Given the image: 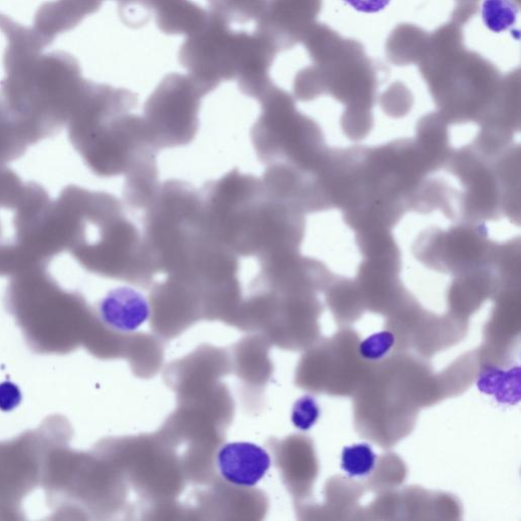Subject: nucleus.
Listing matches in <instances>:
<instances>
[{
	"label": "nucleus",
	"instance_id": "nucleus-1",
	"mask_svg": "<svg viewBox=\"0 0 521 521\" xmlns=\"http://www.w3.org/2000/svg\"><path fill=\"white\" fill-rule=\"evenodd\" d=\"M145 211L143 235L157 271L195 289L227 292L238 286L240 258L213 235L199 190L165 182Z\"/></svg>",
	"mask_w": 521,
	"mask_h": 521
},
{
	"label": "nucleus",
	"instance_id": "nucleus-2",
	"mask_svg": "<svg viewBox=\"0 0 521 521\" xmlns=\"http://www.w3.org/2000/svg\"><path fill=\"white\" fill-rule=\"evenodd\" d=\"M200 192L213 235L231 253L259 263L296 254L305 230L300 211L276 198L262 179L236 168Z\"/></svg>",
	"mask_w": 521,
	"mask_h": 521
},
{
	"label": "nucleus",
	"instance_id": "nucleus-3",
	"mask_svg": "<svg viewBox=\"0 0 521 521\" xmlns=\"http://www.w3.org/2000/svg\"><path fill=\"white\" fill-rule=\"evenodd\" d=\"M60 196L72 223L68 253L84 269L138 285L158 272L144 235L117 197L73 185Z\"/></svg>",
	"mask_w": 521,
	"mask_h": 521
},
{
	"label": "nucleus",
	"instance_id": "nucleus-4",
	"mask_svg": "<svg viewBox=\"0 0 521 521\" xmlns=\"http://www.w3.org/2000/svg\"><path fill=\"white\" fill-rule=\"evenodd\" d=\"M135 95L127 90L86 85L68 122L69 138L87 167L113 178L157 164L143 117L132 114Z\"/></svg>",
	"mask_w": 521,
	"mask_h": 521
},
{
	"label": "nucleus",
	"instance_id": "nucleus-5",
	"mask_svg": "<svg viewBox=\"0 0 521 521\" xmlns=\"http://www.w3.org/2000/svg\"><path fill=\"white\" fill-rule=\"evenodd\" d=\"M209 91L190 77L166 78L145 104L143 120L158 151L187 146L197 136L199 111Z\"/></svg>",
	"mask_w": 521,
	"mask_h": 521
},
{
	"label": "nucleus",
	"instance_id": "nucleus-6",
	"mask_svg": "<svg viewBox=\"0 0 521 521\" xmlns=\"http://www.w3.org/2000/svg\"><path fill=\"white\" fill-rule=\"evenodd\" d=\"M272 465L268 451L252 442H229L216 455V468L221 478L238 488H254L267 475Z\"/></svg>",
	"mask_w": 521,
	"mask_h": 521
},
{
	"label": "nucleus",
	"instance_id": "nucleus-7",
	"mask_svg": "<svg viewBox=\"0 0 521 521\" xmlns=\"http://www.w3.org/2000/svg\"><path fill=\"white\" fill-rule=\"evenodd\" d=\"M151 304L135 289L115 288L99 304V317L114 331L133 333L150 318Z\"/></svg>",
	"mask_w": 521,
	"mask_h": 521
},
{
	"label": "nucleus",
	"instance_id": "nucleus-8",
	"mask_svg": "<svg viewBox=\"0 0 521 521\" xmlns=\"http://www.w3.org/2000/svg\"><path fill=\"white\" fill-rule=\"evenodd\" d=\"M33 145L28 133L0 100V167L23 157Z\"/></svg>",
	"mask_w": 521,
	"mask_h": 521
},
{
	"label": "nucleus",
	"instance_id": "nucleus-9",
	"mask_svg": "<svg viewBox=\"0 0 521 521\" xmlns=\"http://www.w3.org/2000/svg\"><path fill=\"white\" fill-rule=\"evenodd\" d=\"M377 456L369 444L347 446L341 454V469L351 478L370 476L376 468Z\"/></svg>",
	"mask_w": 521,
	"mask_h": 521
},
{
	"label": "nucleus",
	"instance_id": "nucleus-10",
	"mask_svg": "<svg viewBox=\"0 0 521 521\" xmlns=\"http://www.w3.org/2000/svg\"><path fill=\"white\" fill-rule=\"evenodd\" d=\"M518 12L514 0H484L481 14L490 31L502 33L515 25Z\"/></svg>",
	"mask_w": 521,
	"mask_h": 521
},
{
	"label": "nucleus",
	"instance_id": "nucleus-11",
	"mask_svg": "<svg viewBox=\"0 0 521 521\" xmlns=\"http://www.w3.org/2000/svg\"><path fill=\"white\" fill-rule=\"evenodd\" d=\"M216 12L214 15L226 21L233 18L238 21L250 20L260 17L266 0H211Z\"/></svg>",
	"mask_w": 521,
	"mask_h": 521
},
{
	"label": "nucleus",
	"instance_id": "nucleus-12",
	"mask_svg": "<svg viewBox=\"0 0 521 521\" xmlns=\"http://www.w3.org/2000/svg\"><path fill=\"white\" fill-rule=\"evenodd\" d=\"M28 183L9 166L0 167V208L14 211L23 200Z\"/></svg>",
	"mask_w": 521,
	"mask_h": 521
},
{
	"label": "nucleus",
	"instance_id": "nucleus-13",
	"mask_svg": "<svg viewBox=\"0 0 521 521\" xmlns=\"http://www.w3.org/2000/svg\"><path fill=\"white\" fill-rule=\"evenodd\" d=\"M321 410L316 399L305 395L298 399L292 411V423L302 432L310 431L318 422Z\"/></svg>",
	"mask_w": 521,
	"mask_h": 521
},
{
	"label": "nucleus",
	"instance_id": "nucleus-14",
	"mask_svg": "<svg viewBox=\"0 0 521 521\" xmlns=\"http://www.w3.org/2000/svg\"><path fill=\"white\" fill-rule=\"evenodd\" d=\"M395 344L392 332L382 331L366 338L359 347V352L364 360L375 362L384 359Z\"/></svg>",
	"mask_w": 521,
	"mask_h": 521
},
{
	"label": "nucleus",
	"instance_id": "nucleus-15",
	"mask_svg": "<svg viewBox=\"0 0 521 521\" xmlns=\"http://www.w3.org/2000/svg\"><path fill=\"white\" fill-rule=\"evenodd\" d=\"M23 399L21 389L13 382L0 383V411L12 412L19 407Z\"/></svg>",
	"mask_w": 521,
	"mask_h": 521
},
{
	"label": "nucleus",
	"instance_id": "nucleus-16",
	"mask_svg": "<svg viewBox=\"0 0 521 521\" xmlns=\"http://www.w3.org/2000/svg\"><path fill=\"white\" fill-rule=\"evenodd\" d=\"M344 3L358 12L376 14L386 9L390 0H344Z\"/></svg>",
	"mask_w": 521,
	"mask_h": 521
},
{
	"label": "nucleus",
	"instance_id": "nucleus-17",
	"mask_svg": "<svg viewBox=\"0 0 521 521\" xmlns=\"http://www.w3.org/2000/svg\"><path fill=\"white\" fill-rule=\"evenodd\" d=\"M3 231H2V223H0V240H2V236H3ZM2 243V242H0Z\"/></svg>",
	"mask_w": 521,
	"mask_h": 521
}]
</instances>
